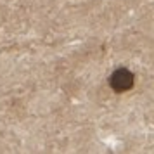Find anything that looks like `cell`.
<instances>
[{
    "label": "cell",
    "mask_w": 154,
    "mask_h": 154,
    "mask_svg": "<svg viewBox=\"0 0 154 154\" xmlns=\"http://www.w3.org/2000/svg\"><path fill=\"white\" fill-rule=\"evenodd\" d=\"M133 83H135V76H133V73L132 71H128V69H125V68L116 69L111 75V78H109V85H111V88L114 92H118V94L130 90V88L133 87Z\"/></svg>",
    "instance_id": "cell-1"
}]
</instances>
